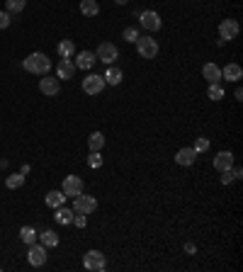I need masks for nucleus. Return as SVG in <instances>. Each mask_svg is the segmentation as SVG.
Segmentation results:
<instances>
[{
    "mask_svg": "<svg viewBox=\"0 0 243 272\" xmlns=\"http://www.w3.org/2000/svg\"><path fill=\"white\" fill-rule=\"evenodd\" d=\"M185 253L195 255V253H197V245H195V243H185Z\"/></svg>",
    "mask_w": 243,
    "mask_h": 272,
    "instance_id": "nucleus-36",
    "label": "nucleus"
},
{
    "mask_svg": "<svg viewBox=\"0 0 243 272\" xmlns=\"http://www.w3.org/2000/svg\"><path fill=\"white\" fill-rule=\"evenodd\" d=\"M192 149L197 151V156H200V153H207V151H209V139H204V136H200V139L195 141V146H192Z\"/></svg>",
    "mask_w": 243,
    "mask_h": 272,
    "instance_id": "nucleus-30",
    "label": "nucleus"
},
{
    "mask_svg": "<svg viewBox=\"0 0 243 272\" xmlns=\"http://www.w3.org/2000/svg\"><path fill=\"white\" fill-rule=\"evenodd\" d=\"M98 209V200L92 197V194H78V197H73V212L78 214H92Z\"/></svg>",
    "mask_w": 243,
    "mask_h": 272,
    "instance_id": "nucleus-6",
    "label": "nucleus"
},
{
    "mask_svg": "<svg viewBox=\"0 0 243 272\" xmlns=\"http://www.w3.org/2000/svg\"><path fill=\"white\" fill-rule=\"evenodd\" d=\"M49 248H44V245H37V243H32L30 245V253H27V262H30L32 267H41V265H46V258H49Z\"/></svg>",
    "mask_w": 243,
    "mask_h": 272,
    "instance_id": "nucleus-7",
    "label": "nucleus"
},
{
    "mask_svg": "<svg viewBox=\"0 0 243 272\" xmlns=\"http://www.w3.org/2000/svg\"><path fill=\"white\" fill-rule=\"evenodd\" d=\"M231 165H233V153L231 151H219L216 156H214V168H216L219 172L231 170Z\"/></svg>",
    "mask_w": 243,
    "mask_h": 272,
    "instance_id": "nucleus-16",
    "label": "nucleus"
},
{
    "mask_svg": "<svg viewBox=\"0 0 243 272\" xmlns=\"http://www.w3.org/2000/svg\"><path fill=\"white\" fill-rule=\"evenodd\" d=\"M139 22L146 32H158L161 30V15L156 10H141L139 12Z\"/></svg>",
    "mask_w": 243,
    "mask_h": 272,
    "instance_id": "nucleus-8",
    "label": "nucleus"
},
{
    "mask_svg": "<svg viewBox=\"0 0 243 272\" xmlns=\"http://www.w3.org/2000/svg\"><path fill=\"white\" fill-rule=\"evenodd\" d=\"M66 200H68V197H66L61 190H51L49 194H46V200H44V202H46V207L56 209V207H61V204H66Z\"/></svg>",
    "mask_w": 243,
    "mask_h": 272,
    "instance_id": "nucleus-19",
    "label": "nucleus"
},
{
    "mask_svg": "<svg viewBox=\"0 0 243 272\" xmlns=\"http://www.w3.org/2000/svg\"><path fill=\"white\" fill-rule=\"evenodd\" d=\"M81 12L85 15V17H95V15L100 12L98 0H81Z\"/></svg>",
    "mask_w": 243,
    "mask_h": 272,
    "instance_id": "nucleus-21",
    "label": "nucleus"
},
{
    "mask_svg": "<svg viewBox=\"0 0 243 272\" xmlns=\"http://www.w3.org/2000/svg\"><path fill=\"white\" fill-rule=\"evenodd\" d=\"M73 73H76V63H73V59H61L59 66H56V78H59V81H71Z\"/></svg>",
    "mask_w": 243,
    "mask_h": 272,
    "instance_id": "nucleus-12",
    "label": "nucleus"
},
{
    "mask_svg": "<svg viewBox=\"0 0 243 272\" xmlns=\"http://www.w3.org/2000/svg\"><path fill=\"white\" fill-rule=\"evenodd\" d=\"M112 3H117V5H127L129 0H112Z\"/></svg>",
    "mask_w": 243,
    "mask_h": 272,
    "instance_id": "nucleus-38",
    "label": "nucleus"
},
{
    "mask_svg": "<svg viewBox=\"0 0 243 272\" xmlns=\"http://www.w3.org/2000/svg\"><path fill=\"white\" fill-rule=\"evenodd\" d=\"M39 241L44 248H56L59 245V233H54V231H41L39 233Z\"/></svg>",
    "mask_w": 243,
    "mask_h": 272,
    "instance_id": "nucleus-23",
    "label": "nucleus"
},
{
    "mask_svg": "<svg viewBox=\"0 0 243 272\" xmlns=\"http://www.w3.org/2000/svg\"><path fill=\"white\" fill-rule=\"evenodd\" d=\"M121 37H124V41H129V44H132V41L139 39V30H136V27H127V30L121 32Z\"/></svg>",
    "mask_w": 243,
    "mask_h": 272,
    "instance_id": "nucleus-31",
    "label": "nucleus"
},
{
    "mask_svg": "<svg viewBox=\"0 0 243 272\" xmlns=\"http://www.w3.org/2000/svg\"><path fill=\"white\" fill-rule=\"evenodd\" d=\"M238 32H241V27H238V22L236 20H222L219 22V39L222 41H231L238 37Z\"/></svg>",
    "mask_w": 243,
    "mask_h": 272,
    "instance_id": "nucleus-9",
    "label": "nucleus"
},
{
    "mask_svg": "<svg viewBox=\"0 0 243 272\" xmlns=\"http://www.w3.org/2000/svg\"><path fill=\"white\" fill-rule=\"evenodd\" d=\"M5 185H8V190H17V187L25 185V175H22V172H12V175H8Z\"/></svg>",
    "mask_w": 243,
    "mask_h": 272,
    "instance_id": "nucleus-27",
    "label": "nucleus"
},
{
    "mask_svg": "<svg viewBox=\"0 0 243 272\" xmlns=\"http://www.w3.org/2000/svg\"><path fill=\"white\" fill-rule=\"evenodd\" d=\"M20 238H22V243H27V245H32V243H37V238H39V233L34 231L32 226H22V229H20Z\"/></svg>",
    "mask_w": 243,
    "mask_h": 272,
    "instance_id": "nucleus-25",
    "label": "nucleus"
},
{
    "mask_svg": "<svg viewBox=\"0 0 243 272\" xmlns=\"http://www.w3.org/2000/svg\"><path fill=\"white\" fill-rule=\"evenodd\" d=\"M222 182H224V185H231V182H233L231 170H224V172H222Z\"/></svg>",
    "mask_w": 243,
    "mask_h": 272,
    "instance_id": "nucleus-34",
    "label": "nucleus"
},
{
    "mask_svg": "<svg viewBox=\"0 0 243 272\" xmlns=\"http://www.w3.org/2000/svg\"><path fill=\"white\" fill-rule=\"evenodd\" d=\"M105 78L102 76H98V73H88L85 78H83V92L85 95H100L102 90H105Z\"/></svg>",
    "mask_w": 243,
    "mask_h": 272,
    "instance_id": "nucleus-5",
    "label": "nucleus"
},
{
    "mask_svg": "<svg viewBox=\"0 0 243 272\" xmlns=\"http://www.w3.org/2000/svg\"><path fill=\"white\" fill-rule=\"evenodd\" d=\"M88 165H90L92 170L102 168V156H100V151H90V156H88Z\"/></svg>",
    "mask_w": 243,
    "mask_h": 272,
    "instance_id": "nucleus-29",
    "label": "nucleus"
},
{
    "mask_svg": "<svg viewBox=\"0 0 243 272\" xmlns=\"http://www.w3.org/2000/svg\"><path fill=\"white\" fill-rule=\"evenodd\" d=\"M25 5H27V0H5V8L10 15H17V12L25 10Z\"/></svg>",
    "mask_w": 243,
    "mask_h": 272,
    "instance_id": "nucleus-28",
    "label": "nucleus"
},
{
    "mask_svg": "<svg viewBox=\"0 0 243 272\" xmlns=\"http://www.w3.org/2000/svg\"><path fill=\"white\" fill-rule=\"evenodd\" d=\"M22 66H25V71L27 73H34V76H46L51 71V59L46 54H41V51H34L30 54L27 59L22 61Z\"/></svg>",
    "mask_w": 243,
    "mask_h": 272,
    "instance_id": "nucleus-1",
    "label": "nucleus"
},
{
    "mask_svg": "<svg viewBox=\"0 0 243 272\" xmlns=\"http://www.w3.org/2000/svg\"><path fill=\"white\" fill-rule=\"evenodd\" d=\"M73 54H76V44L71 39H63L59 44V56L61 59H73Z\"/></svg>",
    "mask_w": 243,
    "mask_h": 272,
    "instance_id": "nucleus-24",
    "label": "nucleus"
},
{
    "mask_svg": "<svg viewBox=\"0 0 243 272\" xmlns=\"http://www.w3.org/2000/svg\"><path fill=\"white\" fill-rule=\"evenodd\" d=\"M95 59L107 63V66H112L114 61L119 59V49H117L114 44H110V41H102L100 46H98V51H95Z\"/></svg>",
    "mask_w": 243,
    "mask_h": 272,
    "instance_id": "nucleus-4",
    "label": "nucleus"
},
{
    "mask_svg": "<svg viewBox=\"0 0 243 272\" xmlns=\"http://www.w3.org/2000/svg\"><path fill=\"white\" fill-rule=\"evenodd\" d=\"M61 192L66 194V197H78L83 192V180L78 178V175H68L66 180H63V185H61Z\"/></svg>",
    "mask_w": 243,
    "mask_h": 272,
    "instance_id": "nucleus-10",
    "label": "nucleus"
},
{
    "mask_svg": "<svg viewBox=\"0 0 243 272\" xmlns=\"http://www.w3.org/2000/svg\"><path fill=\"white\" fill-rule=\"evenodd\" d=\"M54 216H56V221H59L61 226H68V224H73V216H76V214H73V209H66V207L61 204V207H56V214H54Z\"/></svg>",
    "mask_w": 243,
    "mask_h": 272,
    "instance_id": "nucleus-20",
    "label": "nucleus"
},
{
    "mask_svg": "<svg viewBox=\"0 0 243 272\" xmlns=\"http://www.w3.org/2000/svg\"><path fill=\"white\" fill-rule=\"evenodd\" d=\"M233 97H236V100H238V102L243 100V90H241V88H236V92H233Z\"/></svg>",
    "mask_w": 243,
    "mask_h": 272,
    "instance_id": "nucleus-37",
    "label": "nucleus"
},
{
    "mask_svg": "<svg viewBox=\"0 0 243 272\" xmlns=\"http://www.w3.org/2000/svg\"><path fill=\"white\" fill-rule=\"evenodd\" d=\"M105 83L107 85H119L121 78H124V73H121V68H117V66H107V71H105Z\"/></svg>",
    "mask_w": 243,
    "mask_h": 272,
    "instance_id": "nucleus-18",
    "label": "nucleus"
},
{
    "mask_svg": "<svg viewBox=\"0 0 243 272\" xmlns=\"http://www.w3.org/2000/svg\"><path fill=\"white\" fill-rule=\"evenodd\" d=\"M83 267L85 270H92V272H100L107 267V258H105V253L100 251H88L83 255Z\"/></svg>",
    "mask_w": 243,
    "mask_h": 272,
    "instance_id": "nucleus-2",
    "label": "nucleus"
},
{
    "mask_svg": "<svg viewBox=\"0 0 243 272\" xmlns=\"http://www.w3.org/2000/svg\"><path fill=\"white\" fill-rule=\"evenodd\" d=\"M207 97L214 102H219L224 97V85L222 83H209V90H207Z\"/></svg>",
    "mask_w": 243,
    "mask_h": 272,
    "instance_id": "nucleus-26",
    "label": "nucleus"
},
{
    "mask_svg": "<svg viewBox=\"0 0 243 272\" xmlns=\"http://www.w3.org/2000/svg\"><path fill=\"white\" fill-rule=\"evenodd\" d=\"M134 44H136V51H139L141 59H156L158 56V41L151 39V34L149 37H139Z\"/></svg>",
    "mask_w": 243,
    "mask_h": 272,
    "instance_id": "nucleus-3",
    "label": "nucleus"
},
{
    "mask_svg": "<svg viewBox=\"0 0 243 272\" xmlns=\"http://www.w3.org/2000/svg\"><path fill=\"white\" fill-rule=\"evenodd\" d=\"M195 161H197V151L190 149V146H185V149H180V151L175 153V163L182 165V168H190Z\"/></svg>",
    "mask_w": 243,
    "mask_h": 272,
    "instance_id": "nucleus-13",
    "label": "nucleus"
},
{
    "mask_svg": "<svg viewBox=\"0 0 243 272\" xmlns=\"http://www.w3.org/2000/svg\"><path fill=\"white\" fill-rule=\"evenodd\" d=\"M10 24H12V15L8 10H3L0 12V30H8Z\"/></svg>",
    "mask_w": 243,
    "mask_h": 272,
    "instance_id": "nucleus-32",
    "label": "nucleus"
},
{
    "mask_svg": "<svg viewBox=\"0 0 243 272\" xmlns=\"http://www.w3.org/2000/svg\"><path fill=\"white\" fill-rule=\"evenodd\" d=\"M39 90L44 92V95H49V97H54V95H59V90H61V81L59 78H54V76H44L39 81Z\"/></svg>",
    "mask_w": 243,
    "mask_h": 272,
    "instance_id": "nucleus-11",
    "label": "nucleus"
},
{
    "mask_svg": "<svg viewBox=\"0 0 243 272\" xmlns=\"http://www.w3.org/2000/svg\"><path fill=\"white\" fill-rule=\"evenodd\" d=\"M243 78V68L238 63H226L222 68V81H229V83H238Z\"/></svg>",
    "mask_w": 243,
    "mask_h": 272,
    "instance_id": "nucleus-15",
    "label": "nucleus"
},
{
    "mask_svg": "<svg viewBox=\"0 0 243 272\" xmlns=\"http://www.w3.org/2000/svg\"><path fill=\"white\" fill-rule=\"evenodd\" d=\"M202 76L207 78V83H222V68L216 63H204Z\"/></svg>",
    "mask_w": 243,
    "mask_h": 272,
    "instance_id": "nucleus-17",
    "label": "nucleus"
},
{
    "mask_svg": "<svg viewBox=\"0 0 243 272\" xmlns=\"http://www.w3.org/2000/svg\"><path fill=\"white\" fill-rule=\"evenodd\" d=\"M95 54H92V51H78V54H76V61H73V63H76V68H81V71H90L92 66H95Z\"/></svg>",
    "mask_w": 243,
    "mask_h": 272,
    "instance_id": "nucleus-14",
    "label": "nucleus"
},
{
    "mask_svg": "<svg viewBox=\"0 0 243 272\" xmlns=\"http://www.w3.org/2000/svg\"><path fill=\"white\" fill-rule=\"evenodd\" d=\"M88 146H90V151H102V146H105V134H102V131H92L90 136H88Z\"/></svg>",
    "mask_w": 243,
    "mask_h": 272,
    "instance_id": "nucleus-22",
    "label": "nucleus"
},
{
    "mask_svg": "<svg viewBox=\"0 0 243 272\" xmlns=\"http://www.w3.org/2000/svg\"><path fill=\"white\" fill-rule=\"evenodd\" d=\"M231 175H233V180H241V178H243V170L238 168V165H231Z\"/></svg>",
    "mask_w": 243,
    "mask_h": 272,
    "instance_id": "nucleus-35",
    "label": "nucleus"
},
{
    "mask_svg": "<svg viewBox=\"0 0 243 272\" xmlns=\"http://www.w3.org/2000/svg\"><path fill=\"white\" fill-rule=\"evenodd\" d=\"M73 224H76L78 229H85V226H88V214H78V212H76V216H73Z\"/></svg>",
    "mask_w": 243,
    "mask_h": 272,
    "instance_id": "nucleus-33",
    "label": "nucleus"
}]
</instances>
